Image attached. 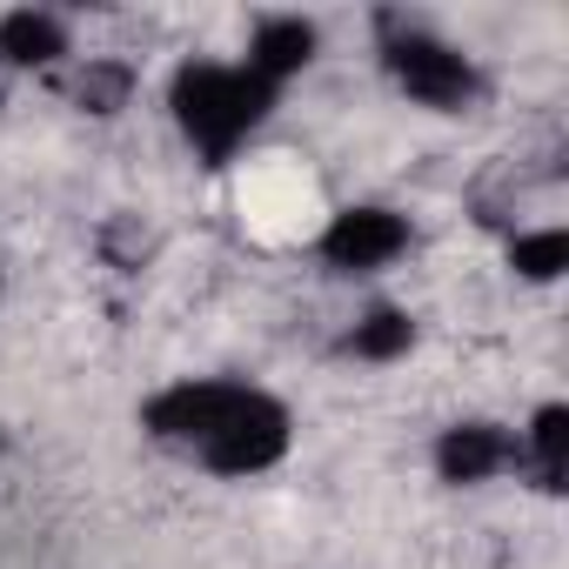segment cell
<instances>
[{
	"mask_svg": "<svg viewBox=\"0 0 569 569\" xmlns=\"http://www.w3.org/2000/svg\"><path fill=\"white\" fill-rule=\"evenodd\" d=\"M274 108V88L254 81L248 68H214V61H194L174 74V121L188 128V141L208 154V161H228L234 141Z\"/></svg>",
	"mask_w": 569,
	"mask_h": 569,
	"instance_id": "cell-1",
	"label": "cell"
},
{
	"mask_svg": "<svg viewBox=\"0 0 569 569\" xmlns=\"http://www.w3.org/2000/svg\"><path fill=\"white\" fill-rule=\"evenodd\" d=\"M281 449H289V409L268 402L261 389H248L234 402V416L214 429V442H201L208 469H221V476H254V469L281 462Z\"/></svg>",
	"mask_w": 569,
	"mask_h": 569,
	"instance_id": "cell-2",
	"label": "cell"
},
{
	"mask_svg": "<svg viewBox=\"0 0 569 569\" xmlns=\"http://www.w3.org/2000/svg\"><path fill=\"white\" fill-rule=\"evenodd\" d=\"M389 74H396L422 108H462V101H476V68H469L456 48L429 41V34L389 41Z\"/></svg>",
	"mask_w": 569,
	"mask_h": 569,
	"instance_id": "cell-3",
	"label": "cell"
},
{
	"mask_svg": "<svg viewBox=\"0 0 569 569\" xmlns=\"http://www.w3.org/2000/svg\"><path fill=\"white\" fill-rule=\"evenodd\" d=\"M241 396L248 389H234V382H181V389L148 402V429L168 436V442H194L201 449V442H214V429L234 416Z\"/></svg>",
	"mask_w": 569,
	"mask_h": 569,
	"instance_id": "cell-4",
	"label": "cell"
},
{
	"mask_svg": "<svg viewBox=\"0 0 569 569\" xmlns=\"http://www.w3.org/2000/svg\"><path fill=\"white\" fill-rule=\"evenodd\" d=\"M402 248H409V228H402V214H389V208H342V214L329 221V234H322V254H329L336 268H349V274L382 268V261H396Z\"/></svg>",
	"mask_w": 569,
	"mask_h": 569,
	"instance_id": "cell-5",
	"label": "cell"
},
{
	"mask_svg": "<svg viewBox=\"0 0 569 569\" xmlns=\"http://www.w3.org/2000/svg\"><path fill=\"white\" fill-rule=\"evenodd\" d=\"M309 61H316V28L309 21H261L254 41H248V74L268 81V88L302 74Z\"/></svg>",
	"mask_w": 569,
	"mask_h": 569,
	"instance_id": "cell-6",
	"label": "cell"
},
{
	"mask_svg": "<svg viewBox=\"0 0 569 569\" xmlns=\"http://www.w3.org/2000/svg\"><path fill=\"white\" fill-rule=\"evenodd\" d=\"M502 462H509V442H502V429H489V422H462V429H449V436L436 442L442 482H482V476H496Z\"/></svg>",
	"mask_w": 569,
	"mask_h": 569,
	"instance_id": "cell-7",
	"label": "cell"
},
{
	"mask_svg": "<svg viewBox=\"0 0 569 569\" xmlns=\"http://www.w3.org/2000/svg\"><path fill=\"white\" fill-rule=\"evenodd\" d=\"M0 54H8L14 68H48V61H61V54H68V34H61V21H54V14L21 8V14L0 21Z\"/></svg>",
	"mask_w": 569,
	"mask_h": 569,
	"instance_id": "cell-8",
	"label": "cell"
},
{
	"mask_svg": "<svg viewBox=\"0 0 569 569\" xmlns=\"http://www.w3.org/2000/svg\"><path fill=\"white\" fill-rule=\"evenodd\" d=\"M409 342H416V329H409L402 309H376V316H362L356 336H349V349H356L362 362H396V356H409Z\"/></svg>",
	"mask_w": 569,
	"mask_h": 569,
	"instance_id": "cell-9",
	"label": "cell"
},
{
	"mask_svg": "<svg viewBox=\"0 0 569 569\" xmlns=\"http://www.w3.org/2000/svg\"><path fill=\"white\" fill-rule=\"evenodd\" d=\"M509 261H516V274H529V281H556V274L569 268V234H562V228L522 234V241L509 248Z\"/></svg>",
	"mask_w": 569,
	"mask_h": 569,
	"instance_id": "cell-10",
	"label": "cell"
},
{
	"mask_svg": "<svg viewBox=\"0 0 569 569\" xmlns=\"http://www.w3.org/2000/svg\"><path fill=\"white\" fill-rule=\"evenodd\" d=\"M529 442H536V462H542V489H556V482H562V456H569V409L549 402V409L536 416Z\"/></svg>",
	"mask_w": 569,
	"mask_h": 569,
	"instance_id": "cell-11",
	"label": "cell"
},
{
	"mask_svg": "<svg viewBox=\"0 0 569 569\" xmlns=\"http://www.w3.org/2000/svg\"><path fill=\"white\" fill-rule=\"evenodd\" d=\"M94 114H114L121 101H128V68H88L81 74V88H74Z\"/></svg>",
	"mask_w": 569,
	"mask_h": 569,
	"instance_id": "cell-12",
	"label": "cell"
}]
</instances>
